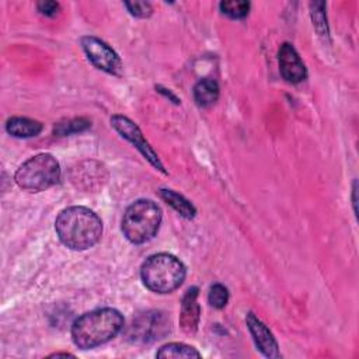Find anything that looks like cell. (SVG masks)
<instances>
[{
  "instance_id": "cell-1",
  "label": "cell",
  "mask_w": 359,
  "mask_h": 359,
  "mask_svg": "<svg viewBox=\"0 0 359 359\" xmlns=\"http://www.w3.org/2000/svg\"><path fill=\"white\" fill-rule=\"evenodd\" d=\"M55 229L62 244L74 251L94 247L102 236L100 216L84 206L63 209L55 220Z\"/></svg>"
},
{
  "instance_id": "cell-2",
  "label": "cell",
  "mask_w": 359,
  "mask_h": 359,
  "mask_svg": "<svg viewBox=\"0 0 359 359\" xmlns=\"http://www.w3.org/2000/svg\"><path fill=\"white\" fill-rule=\"evenodd\" d=\"M123 327L122 314L111 307L87 311L72 325V339L81 349L100 346L115 338Z\"/></svg>"
},
{
  "instance_id": "cell-3",
  "label": "cell",
  "mask_w": 359,
  "mask_h": 359,
  "mask_svg": "<svg viewBox=\"0 0 359 359\" xmlns=\"http://www.w3.org/2000/svg\"><path fill=\"white\" fill-rule=\"evenodd\" d=\"M184 264L172 254L160 252L150 255L140 268L142 282L154 293H171L185 279Z\"/></svg>"
},
{
  "instance_id": "cell-4",
  "label": "cell",
  "mask_w": 359,
  "mask_h": 359,
  "mask_svg": "<svg viewBox=\"0 0 359 359\" xmlns=\"http://www.w3.org/2000/svg\"><path fill=\"white\" fill-rule=\"evenodd\" d=\"M161 223V209L150 199H139L128 206L122 217V231L133 244L153 238Z\"/></svg>"
},
{
  "instance_id": "cell-5",
  "label": "cell",
  "mask_w": 359,
  "mask_h": 359,
  "mask_svg": "<svg viewBox=\"0 0 359 359\" xmlns=\"http://www.w3.org/2000/svg\"><path fill=\"white\" fill-rule=\"evenodd\" d=\"M60 178V165L49 153L36 154L24 161L15 171L17 185L29 192H41L53 187Z\"/></svg>"
},
{
  "instance_id": "cell-6",
  "label": "cell",
  "mask_w": 359,
  "mask_h": 359,
  "mask_svg": "<svg viewBox=\"0 0 359 359\" xmlns=\"http://www.w3.org/2000/svg\"><path fill=\"white\" fill-rule=\"evenodd\" d=\"M81 48L88 60L100 70L114 76H119L122 73V62L118 53L104 41L87 35L81 38Z\"/></svg>"
},
{
  "instance_id": "cell-7",
  "label": "cell",
  "mask_w": 359,
  "mask_h": 359,
  "mask_svg": "<svg viewBox=\"0 0 359 359\" xmlns=\"http://www.w3.org/2000/svg\"><path fill=\"white\" fill-rule=\"evenodd\" d=\"M111 125L123 139L130 142L153 167H156L157 170H160L164 174L167 172L164 170V165L161 164L157 153L153 150L150 143L144 139L142 130L133 121H130L129 118H126L123 115H114L111 118Z\"/></svg>"
},
{
  "instance_id": "cell-8",
  "label": "cell",
  "mask_w": 359,
  "mask_h": 359,
  "mask_svg": "<svg viewBox=\"0 0 359 359\" xmlns=\"http://www.w3.org/2000/svg\"><path fill=\"white\" fill-rule=\"evenodd\" d=\"M132 325L133 334L130 337L133 338V341L150 342L161 338V335L167 331V325L170 324L161 313L150 311L140 316L136 321H133Z\"/></svg>"
},
{
  "instance_id": "cell-9",
  "label": "cell",
  "mask_w": 359,
  "mask_h": 359,
  "mask_svg": "<svg viewBox=\"0 0 359 359\" xmlns=\"http://www.w3.org/2000/svg\"><path fill=\"white\" fill-rule=\"evenodd\" d=\"M278 59H279V72L287 83L297 84L307 77V70L303 60L300 59L293 45H290L289 42H285L280 45Z\"/></svg>"
},
{
  "instance_id": "cell-10",
  "label": "cell",
  "mask_w": 359,
  "mask_h": 359,
  "mask_svg": "<svg viewBox=\"0 0 359 359\" xmlns=\"http://www.w3.org/2000/svg\"><path fill=\"white\" fill-rule=\"evenodd\" d=\"M245 323L259 352L266 358H279L280 356L279 346L275 337L269 331V328L251 311L247 313Z\"/></svg>"
},
{
  "instance_id": "cell-11",
  "label": "cell",
  "mask_w": 359,
  "mask_h": 359,
  "mask_svg": "<svg viewBox=\"0 0 359 359\" xmlns=\"http://www.w3.org/2000/svg\"><path fill=\"white\" fill-rule=\"evenodd\" d=\"M199 289L196 286L189 287L181 302V313H180V327L185 334H195L199 325L201 318V307L198 303Z\"/></svg>"
},
{
  "instance_id": "cell-12",
  "label": "cell",
  "mask_w": 359,
  "mask_h": 359,
  "mask_svg": "<svg viewBox=\"0 0 359 359\" xmlns=\"http://www.w3.org/2000/svg\"><path fill=\"white\" fill-rule=\"evenodd\" d=\"M6 130L14 137H32L42 132V123L22 116H13L6 122Z\"/></svg>"
},
{
  "instance_id": "cell-13",
  "label": "cell",
  "mask_w": 359,
  "mask_h": 359,
  "mask_svg": "<svg viewBox=\"0 0 359 359\" xmlns=\"http://www.w3.org/2000/svg\"><path fill=\"white\" fill-rule=\"evenodd\" d=\"M219 84L213 79H202L194 87V98L199 107H210L219 98Z\"/></svg>"
},
{
  "instance_id": "cell-14",
  "label": "cell",
  "mask_w": 359,
  "mask_h": 359,
  "mask_svg": "<svg viewBox=\"0 0 359 359\" xmlns=\"http://www.w3.org/2000/svg\"><path fill=\"white\" fill-rule=\"evenodd\" d=\"M161 199L168 203L174 210H177L185 219H194L196 215L195 206L182 195L177 194L172 189H160Z\"/></svg>"
},
{
  "instance_id": "cell-15",
  "label": "cell",
  "mask_w": 359,
  "mask_h": 359,
  "mask_svg": "<svg viewBox=\"0 0 359 359\" xmlns=\"http://www.w3.org/2000/svg\"><path fill=\"white\" fill-rule=\"evenodd\" d=\"M157 358H172V359H178V358H201L202 355L191 345L182 344V342H170L163 345L157 353Z\"/></svg>"
},
{
  "instance_id": "cell-16",
  "label": "cell",
  "mask_w": 359,
  "mask_h": 359,
  "mask_svg": "<svg viewBox=\"0 0 359 359\" xmlns=\"http://www.w3.org/2000/svg\"><path fill=\"white\" fill-rule=\"evenodd\" d=\"M90 125H91L90 121L86 118H73V119H67L65 122H57L55 125L53 132L57 136H66V135L83 132V130L88 129Z\"/></svg>"
},
{
  "instance_id": "cell-17",
  "label": "cell",
  "mask_w": 359,
  "mask_h": 359,
  "mask_svg": "<svg viewBox=\"0 0 359 359\" xmlns=\"http://www.w3.org/2000/svg\"><path fill=\"white\" fill-rule=\"evenodd\" d=\"M250 3L248 1H222L219 4L220 11L233 20L244 18L250 11Z\"/></svg>"
},
{
  "instance_id": "cell-18",
  "label": "cell",
  "mask_w": 359,
  "mask_h": 359,
  "mask_svg": "<svg viewBox=\"0 0 359 359\" xmlns=\"http://www.w3.org/2000/svg\"><path fill=\"white\" fill-rule=\"evenodd\" d=\"M208 302L212 307L220 310L223 309L227 302H229V290L226 286H223L222 283H215L210 286L209 289V294H208Z\"/></svg>"
},
{
  "instance_id": "cell-19",
  "label": "cell",
  "mask_w": 359,
  "mask_h": 359,
  "mask_svg": "<svg viewBox=\"0 0 359 359\" xmlns=\"http://www.w3.org/2000/svg\"><path fill=\"white\" fill-rule=\"evenodd\" d=\"M311 7V15H313V21H314V25L317 28V31L321 34V35H327V22H325V13H324V7L325 4L324 3H311L310 4Z\"/></svg>"
},
{
  "instance_id": "cell-20",
  "label": "cell",
  "mask_w": 359,
  "mask_h": 359,
  "mask_svg": "<svg viewBox=\"0 0 359 359\" xmlns=\"http://www.w3.org/2000/svg\"><path fill=\"white\" fill-rule=\"evenodd\" d=\"M125 6L132 15L139 18L150 17L153 13L151 4L149 1H125Z\"/></svg>"
},
{
  "instance_id": "cell-21",
  "label": "cell",
  "mask_w": 359,
  "mask_h": 359,
  "mask_svg": "<svg viewBox=\"0 0 359 359\" xmlns=\"http://www.w3.org/2000/svg\"><path fill=\"white\" fill-rule=\"evenodd\" d=\"M36 8L41 14L46 17H55L59 11V4L56 1H39L36 4Z\"/></svg>"
},
{
  "instance_id": "cell-22",
  "label": "cell",
  "mask_w": 359,
  "mask_h": 359,
  "mask_svg": "<svg viewBox=\"0 0 359 359\" xmlns=\"http://www.w3.org/2000/svg\"><path fill=\"white\" fill-rule=\"evenodd\" d=\"M156 90L158 91V93H161V94H164L165 97H168L170 100H172V102H175V104H180V101H178V98L171 93V91H167V88H163L161 86H157L156 87Z\"/></svg>"
},
{
  "instance_id": "cell-23",
  "label": "cell",
  "mask_w": 359,
  "mask_h": 359,
  "mask_svg": "<svg viewBox=\"0 0 359 359\" xmlns=\"http://www.w3.org/2000/svg\"><path fill=\"white\" fill-rule=\"evenodd\" d=\"M57 358V356H74V355H72V353H69V352H56V353H52L50 355V358Z\"/></svg>"
}]
</instances>
